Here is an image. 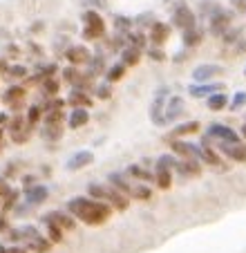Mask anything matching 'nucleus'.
I'll use <instances>...</instances> for the list:
<instances>
[{"mask_svg":"<svg viewBox=\"0 0 246 253\" xmlns=\"http://www.w3.org/2000/svg\"><path fill=\"white\" fill-rule=\"evenodd\" d=\"M67 213L74 220H81L83 224L99 226L103 222H108L112 211H110V204H103V202L92 200V197H72L67 202Z\"/></svg>","mask_w":246,"mask_h":253,"instance_id":"1","label":"nucleus"},{"mask_svg":"<svg viewBox=\"0 0 246 253\" xmlns=\"http://www.w3.org/2000/svg\"><path fill=\"white\" fill-rule=\"evenodd\" d=\"M83 20L87 23V27L83 29V36L85 39H99V36H103L105 27H103V18H101L99 14H96L94 9H87L85 14H83Z\"/></svg>","mask_w":246,"mask_h":253,"instance_id":"2","label":"nucleus"},{"mask_svg":"<svg viewBox=\"0 0 246 253\" xmlns=\"http://www.w3.org/2000/svg\"><path fill=\"white\" fill-rule=\"evenodd\" d=\"M217 148L233 162L246 164V146L242 141H217Z\"/></svg>","mask_w":246,"mask_h":253,"instance_id":"3","label":"nucleus"},{"mask_svg":"<svg viewBox=\"0 0 246 253\" xmlns=\"http://www.w3.org/2000/svg\"><path fill=\"white\" fill-rule=\"evenodd\" d=\"M206 139H217V141H240V134L224 124H213L206 130Z\"/></svg>","mask_w":246,"mask_h":253,"instance_id":"4","label":"nucleus"},{"mask_svg":"<svg viewBox=\"0 0 246 253\" xmlns=\"http://www.w3.org/2000/svg\"><path fill=\"white\" fill-rule=\"evenodd\" d=\"M172 23H175L177 27H181L184 32H186V29L197 27V25H195V14L188 9V5H186V2H179V5H177L175 16H172Z\"/></svg>","mask_w":246,"mask_h":253,"instance_id":"5","label":"nucleus"},{"mask_svg":"<svg viewBox=\"0 0 246 253\" xmlns=\"http://www.w3.org/2000/svg\"><path fill=\"white\" fill-rule=\"evenodd\" d=\"M166 94H168L166 87H164V90H159V92H157V96H155V101H152V105H150V119H152V124H155V126H164V124H166V121H164Z\"/></svg>","mask_w":246,"mask_h":253,"instance_id":"6","label":"nucleus"},{"mask_svg":"<svg viewBox=\"0 0 246 253\" xmlns=\"http://www.w3.org/2000/svg\"><path fill=\"white\" fill-rule=\"evenodd\" d=\"M170 148H172V153L179 155V157H184V159H199V157H202V146H197V143L172 141Z\"/></svg>","mask_w":246,"mask_h":253,"instance_id":"7","label":"nucleus"},{"mask_svg":"<svg viewBox=\"0 0 246 253\" xmlns=\"http://www.w3.org/2000/svg\"><path fill=\"white\" fill-rule=\"evenodd\" d=\"M231 20H233L231 11H224V9L215 11V14L210 16V32L217 34V36H224V32L231 27Z\"/></svg>","mask_w":246,"mask_h":253,"instance_id":"8","label":"nucleus"},{"mask_svg":"<svg viewBox=\"0 0 246 253\" xmlns=\"http://www.w3.org/2000/svg\"><path fill=\"white\" fill-rule=\"evenodd\" d=\"M215 92H224V83H195V85L188 87V94L195 96V99H202V96L208 99Z\"/></svg>","mask_w":246,"mask_h":253,"instance_id":"9","label":"nucleus"},{"mask_svg":"<svg viewBox=\"0 0 246 253\" xmlns=\"http://www.w3.org/2000/svg\"><path fill=\"white\" fill-rule=\"evenodd\" d=\"M222 72H224V67H219V65H199L193 70V79H195V83H208L210 79L219 77Z\"/></svg>","mask_w":246,"mask_h":253,"instance_id":"10","label":"nucleus"},{"mask_svg":"<svg viewBox=\"0 0 246 253\" xmlns=\"http://www.w3.org/2000/svg\"><path fill=\"white\" fill-rule=\"evenodd\" d=\"M47 197H49V188L43 186V184H34V186H29L27 191H25V200H27L29 206L43 204Z\"/></svg>","mask_w":246,"mask_h":253,"instance_id":"11","label":"nucleus"},{"mask_svg":"<svg viewBox=\"0 0 246 253\" xmlns=\"http://www.w3.org/2000/svg\"><path fill=\"white\" fill-rule=\"evenodd\" d=\"M92 159H94V155H92L90 150H79V153H74L67 159L65 168L67 170H81V168H85L87 164H92Z\"/></svg>","mask_w":246,"mask_h":253,"instance_id":"12","label":"nucleus"},{"mask_svg":"<svg viewBox=\"0 0 246 253\" xmlns=\"http://www.w3.org/2000/svg\"><path fill=\"white\" fill-rule=\"evenodd\" d=\"M45 222H54L56 226H61L63 231H74L76 229V220L72 217L70 213H49V215H45Z\"/></svg>","mask_w":246,"mask_h":253,"instance_id":"13","label":"nucleus"},{"mask_svg":"<svg viewBox=\"0 0 246 253\" xmlns=\"http://www.w3.org/2000/svg\"><path fill=\"white\" fill-rule=\"evenodd\" d=\"M184 112V99L181 96H170V101H168V105L164 108V121H175L177 117Z\"/></svg>","mask_w":246,"mask_h":253,"instance_id":"14","label":"nucleus"},{"mask_svg":"<svg viewBox=\"0 0 246 253\" xmlns=\"http://www.w3.org/2000/svg\"><path fill=\"white\" fill-rule=\"evenodd\" d=\"M110 206H114L117 211H125L128 209V195H123V193H119L117 188L108 186V193H105V200Z\"/></svg>","mask_w":246,"mask_h":253,"instance_id":"15","label":"nucleus"},{"mask_svg":"<svg viewBox=\"0 0 246 253\" xmlns=\"http://www.w3.org/2000/svg\"><path fill=\"white\" fill-rule=\"evenodd\" d=\"M90 121V115H87L85 108H72L70 117H67V126H70L72 130L76 128H83V126Z\"/></svg>","mask_w":246,"mask_h":253,"instance_id":"16","label":"nucleus"},{"mask_svg":"<svg viewBox=\"0 0 246 253\" xmlns=\"http://www.w3.org/2000/svg\"><path fill=\"white\" fill-rule=\"evenodd\" d=\"M175 170L181 172V175L193 177V175H199V172H202V166H199V159H184V162H177Z\"/></svg>","mask_w":246,"mask_h":253,"instance_id":"17","label":"nucleus"},{"mask_svg":"<svg viewBox=\"0 0 246 253\" xmlns=\"http://www.w3.org/2000/svg\"><path fill=\"white\" fill-rule=\"evenodd\" d=\"M67 61L74 63V65H81V63H87L90 61V52L85 47H81V45H74V47L67 49Z\"/></svg>","mask_w":246,"mask_h":253,"instance_id":"18","label":"nucleus"},{"mask_svg":"<svg viewBox=\"0 0 246 253\" xmlns=\"http://www.w3.org/2000/svg\"><path fill=\"white\" fill-rule=\"evenodd\" d=\"M108 182H110V186L117 188V191L123 193V195H128V193L132 191V186H130L128 179H125L121 172H110V175H108Z\"/></svg>","mask_w":246,"mask_h":253,"instance_id":"19","label":"nucleus"},{"mask_svg":"<svg viewBox=\"0 0 246 253\" xmlns=\"http://www.w3.org/2000/svg\"><path fill=\"white\" fill-rule=\"evenodd\" d=\"M27 247H29V251H34V253H49L52 242H49L47 238H43V235H36V238L27 240Z\"/></svg>","mask_w":246,"mask_h":253,"instance_id":"20","label":"nucleus"},{"mask_svg":"<svg viewBox=\"0 0 246 253\" xmlns=\"http://www.w3.org/2000/svg\"><path fill=\"white\" fill-rule=\"evenodd\" d=\"M206 105H208V110H224L228 105V96L224 94V92H215V94L208 96V101H206Z\"/></svg>","mask_w":246,"mask_h":253,"instance_id":"21","label":"nucleus"},{"mask_svg":"<svg viewBox=\"0 0 246 253\" xmlns=\"http://www.w3.org/2000/svg\"><path fill=\"white\" fill-rule=\"evenodd\" d=\"M193 132H199V121H186V124H179L170 132V137H186V134H193Z\"/></svg>","mask_w":246,"mask_h":253,"instance_id":"22","label":"nucleus"},{"mask_svg":"<svg viewBox=\"0 0 246 253\" xmlns=\"http://www.w3.org/2000/svg\"><path fill=\"white\" fill-rule=\"evenodd\" d=\"M168 34H170V27H168V25H164V23H155V25H152V43L161 45L164 41L168 39Z\"/></svg>","mask_w":246,"mask_h":253,"instance_id":"23","label":"nucleus"},{"mask_svg":"<svg viewBox=\"0 0 246 253\" xmlns=\"http://www.w3.org/2000/svg\"><path fill=\"white\" fill-rule=\"evenodd\" d=\"M70 103L74 105V108H87V105H92V101H90V96H87L85 92L72 90L70 92Z\"/></svg>","mask_w":246,"mask_h":253,"instance_id":"24","label":"nucleus"},{"mask_svg":"<svg viewBox=\"0 0 246 253\" xmlns=\"http://www.w3.org/2000/svg\"><path fill=\"white\" fill-rule=\"evenodd\" d=\"M155 179H157V184H159V188H170L172 186V172L168 170V168H157V172H155Z\"/></svg>","mask_w":246,"mask_h":253,"instance_id":"25","label":"nucleus"},{"mask_svg":"<svg viewBox=\"0 0 246 253\" xmlns=\"http://www.w3.org/2000/svg\"><path fill=\"white\" fill-rule=\"evenodd\" d=\"M123 58V65H137L139 58H141V49L139 47H125L121 54Z\"/></svg>","mask_w":246,"mask_h":253,"instance_id":"26","label":"nucleus"},{"mask_svg":"<svg viewBox=\"0 0 246 253\" xmlns=\"http://www.w3.org/2000/svg\"><path fill=\"white\" fill-rule=\"evenodd\" d=\"M202 43V32H199L197 27L193 29H186L184 32V45L186 47H195V45Z\"/></svg>","mask_w":246,"mask_h":253,"instance_id":"27","label":"nucleus"},{"mask_svg":"<svg viewBox=\"0 0 246 253\" xmlns=\"http://www.w3.org/2000/svg\"><path fill=\"white\" fill-rule=\"evenodd\" d=\"M206 164H210V166H215V164H219V157L215 155L213 148H208V141H206V137H204V143H202V157Z\"/></svg>","mask_w":246,"mask_h":253,"instance_id":"28","label":"nucleus"},{"mask_svg":"<svg viewBox=\"0 0 246 253\" xmlns=\"http://www.w3.org/2000/svg\"><path fill=\"white\" fill-rule=\"evenodd\" d=\"M47 224V240L49 242H61L63 240V229L61 226H56L54 222H45Z\"/></svg>","mask_w":246,"mask_h":253,"instance_id":"29","label":"nucleus"},{"mask_svg":"<svg viewBox=\"0 0 246 253\" xmlns=\"http://www.w3.org/2000/svg\"><path fill=\"white\" fill-rule=\"evenodd\" d=\"M23 94H25V90H23V87H18V85H11L9 90L5 92V96H2V99H5V103H14V101H18Z\"/></svg>","mask_w":246,"mask_h":253,"instance_id":"30","label":"nucleus"},{"mask_svg":"<svg viewBox=\"0 0 246 253\" xmlns=\"http://www.w3.org/2000/svg\"><path fill=\"white\" fill-rule=\"evenodd\" d=\"M128 175L137 177V179H152V175L146 170V168H141L139 164H132V166H128Z\"/></svg>","mask_w":246,"mask_h":253,"instance_id":"31","label":"nucleus"},{"mask_svg":"<svg viewBox=\"0 0 246 253\" xmlns=\"http://www.w3.org/2000/svg\"><path fill=\"white\" fill-rule=\"evenodd\" d=\"M123 74H125V65H123V63H119V65H112V67L108 70V81H110V83L119 81Z\"/></svg>","mask_w":246,"mask_h":253,"instance_id":"32","label":"nucleus"},{"mask_svg":"<svg viewBox=\"0 0 246 253\" xmlns=\"http://www.w3.org/2000/svg\"><path fill=\"white\" fill-rule=\"evenodd\" d=\"M130 195L134 197V200H150L152 197V191L148 186H134L132 191H130Z\"/></svg>","mask_w":246,"mask_h":253,"instance_id":"33","label":"nucleus"},{"mask_svg":"<svg viewBox=\"0 0 246 253\" xmlns=\"http://www.w3.org/2000/svg\"><path fill=\"white\" fill-rule=\"evenodd\" d=\"M175 166H177V159L172 157V155H161V157L157 159V168H168V170H172Z\"/></svg>","mask_w":246,"mask_h":253,"instance_id":"34","label":"nucleus"},{"mask_svg":"<svg viewBox=\"0 0 246 253\" xmlns=\"http://www.w3.org/2000/svg\"><path fill=\"white\" fill-rule=\"evenodd\" d=\"M61 124H54V126H45L43 130V137L45 139H61Z\"/></svg>","mask_w":246,"mask_h":253,"instance_id":"35","label":"nucleus"},{"mask_svg":"<svg viewBox=\"0 0 246 253\" xmlns=\"http://www.w3.org/2000/svg\"><path fill=\"white\" fill-rule=\"evenodd\" d=\"M63 77H65L70 83H79L81 81V74H79L76 67H65V70H63Z\"/></svg>","mask_w":246,"mask_h":253,"instance_id":"36","label":"nucleus"},{"mask_svg":"<svg viewBox=\"0 0 246 253\" xmlns=\"http://www.w3.org/2000/svg\"><path fill=\"white\" fill-rule=\"evenodd\" d=\"M43 90H45V94H56L58 92V81H54V79H45L43 81Z\"/></svg>","mask_w":246,"mask_h":253,"instance_id":"37","label":"nucleus"},{"mask_svg":"<svg viewBox=\"0 0 246 253\" xmlns=\"http://www.w3.org/2000/svg\"><path fill=\"white\" fill-rule=\"evenodd\" d=\"M244 103H246V92H237L231 101V110H240Z\"/></svg>","mask_w":246,"mask_h":253,"instance_id":"38","label":"nucleus"},{"mask_svg":"<svg viewBox=\"0 0 246 253\" xmlns=\"http://www.w3.org/2000/svg\"><path fill=\"white\" fill-rule=\"evenodd\" d=\"M61 119H63V112L61 110H52L47 117H45V124L54 126V124H61Z\"/></svg>","mask_w":246,"mask_h":253,"instance_id":"39","label":"nucleus"},{"mask_svg":"<svg viewBox=\"0 0 246 253\" xmlns=\"http://www.w3.org/2000/svg\"><path fill=\"white\" fill-rule=\"evenodd\" d=\"M41 108H38V105H32V108H29V112H27V121L29 124H36L38 119H41Z\"/></svg>","mask_w":246,"mask_h":253,"instance_id":"40","label":"nucleus"},{"mask_svg":"<svg viewBox=\"0 0 246 253\" xmlns=\"http://www.w3.org/2000/svg\"><path fill=\"white\" fill-rule=\"evenodd\" d=\"M7 72H9V77H11V79H23L25 74H27V70H25L23 65H14V67H9Z\"/></svg>","mask_w":246,"mask_h":253,"instance_id":"41","label":"nucleus"},{"mask_svg":"<svg viewBox=\"0 0 246 253\" xmlns=\"http://www.w3.org/2000/svg\"><path fill=\"white\" fill-rule=\"evenodd\" d=\"M16 200H18V191H14V188H11V193L7 195V200H5V211H9L11 206L16 204Z\"/></svg>","mask_w":246,"mask_h":253,"instance_id":"42","label":"nucleus"},{"mask_svg":"<svg viewBox=\"0 0 246 253\" xmlns=\"http://www.w3.org/2000/svg\"><path fill=\"white\" fill-rule=\"evenodd\" d=\"M114 23H117L119 29H128L130 25H132V20H130V18H123V16H117V20H114Z\"/></svg>","mask_w":246,"mask_h":253,"instance_id":"43","label":"nucleus"},{"mask_svg":"<svg viewBox=\"0 0 246 253\" xmlns=\"http://www.w3.org/2000/svg\"><path fill=\"white\" fill-rule=\"evenodd\" d=\"M9 193H11V186L7 184V179H2V177H0V197H7Z\"/></svg>","mask_w":246,"mask_h":253,"instance_id":"44","label":"nucleus"},{"mask_svg":"<svg viewBox=\"0 0 246 253\" xmlns=\"http://www.w3.org/2000/svg\"><path fill=\"white\" fill-rule=\"evenodd\" d=\"M240 32H242V29H235V32H233V29H231V32H224V41H226V43H233V41L240 36Z\"/></svg>","mask_w":246,"mask_h":253,"instance_id":"45","label":"nucleus"},{"mask_svg":"<svg viewBox=\"0 0 246 253\" xmlns=\"http://www.w3.org/2000/svg\"><path fill=\"white\" fill-rule=\"evenodd\" d=\"M96 94H99V99H108V96H110V85H108V83H103V85H99V90H96Z\"/></svg>","mask_w":246,"mask_h":253,"instance_id":"46","label":"nucleus"},{"mask_svg":"<svg viewBox=\"0 0 246 253\" xmlns=\"http://www.w3.org/2000/svg\"><path fill=\"white\" fill-rule=\"evenodd\" d=\"M150 58H155V61H164V52H161V49H150Z\"/></svg>","mask_w":246,"mask_h":253,"instance_id":"47","label":"nucleus"},{"mask_svg":"<svg viewBox=\"0 0 246 253\" xmlns=\"http://www.w3.org/2000/svg\"><path fill=\"white\" fill-rule=\"evenodd\" d=\"M130 41H132V43H134V47H141V41H143V36H141V34H132V36H130Z\"/></svg>","mask_w":246,"mask_h":253,"instance_id":"48","label":"nucleus"},{"mask_svg":"<svg viewBox=\"0 0 246 253\" xmlns=\"http://www.w3.org/2000/svg\"><path fill=\"white\" fill-rule=\"evenodd\" d=\"M233 5H235L240 11H246V0H233Z\"/></svg>","mask_w":246,"mask_h":253,"instance_id":"49","label":"nucleus"},{"mask_svg":"<svg viewBox=\"0 0 246 253\" xmlns=\"http://www.w3.org/2000/svg\"><path fill=\"white\" fill-rule=\"evenodd\" d=\"M7 253H27L23 247H11V249H7Z\"/></svg>","mask_w":246,"mask_h":253,"instance_id":"50","label":"nucleus"},{"mask_svg":"<svg viewBox=\"0 0 246 253\" xmlns=\"http://www.w3.org/2000/svg\"><path fill=\"white\" fill-rule=\"evenodd\" d=\"M7 119H9V117H7L5 112H0V126H5V124H7Z\"/></svg>","mask_w":246,"mask_h":253,"instance_id":"51","label":"nucleus"},{"mask_svg":"<svg viewBox=\"0 0 246 253\" xmlns=\"http://www.w3.org/2000/svg\"><path fill=\"white\" fill-rule=\"evenodd\" d=\"M7 229V220L5 217H0V231H5Z\"/></svg>","mask_w":246,"mask_h":253,"instance_id":"52","label":"nucleus"},{"mask_svg":"<svg viewBox=\"0 0 246 253\" xmlns=\"http://www.w3.org/2000/svg\"><path fill=\"white\" fill-rule=\"evenodd\" d=\"M90 2H92L94 7H99V0H83V5H90Z\"/></svg>","mask_w":246,"mask_h":253,"instance_id":"53","label":"nucleus"},{"mask_svg":"<svg viewBox=\"0 0 246 253\" xmlns=\"http://www.w3.org/2000/svg\"><path fill=\"white\" fill-rule=\"evenodd\" d=\"M242 134H244V139H246V124H244V128H242Z\"/></svg>","mask_w":246,"mask_h":253,"instance_id":"54","label":"nucleus"},{"mask_svg":"<svg viewBox=\"0 0 246 253\" xmlns=\"http://www.w3.org/2000/svg\"><path fill=\"white\" fill-rule=\"evenodd\" d=\"M0 253H7V247H0Z\"/></svg>","mask_w":246,"mask_h":253,"instance_id":"55","label":"nucleus"},{"mask_svg":"<svg viewBox=\"0 0 246 253\" xmlns=\"http://www.w3.org/2000/svg\"><path fill=\"white\" fill-rule=\"evenodd\" d=\"M5 67H7V65H5V63H2V61H0V70H5Z\"/></svg>","mask_w":246,"mask_h":253,"instance_id":"56","label":"nucleus"},{"mask_svg":"<svg viewBox=\"0 0 246 253\" xmlns=\"http://www.w3.org/2000/svg\"><path fill=\"white\" fill-rule=\"evenodd\" d=\"M0 139H2V130H0Z\"/></svg>","mask_w":246,"mask_h":253,"instance_id":"57","label":"nucleus"}]
</instances>
